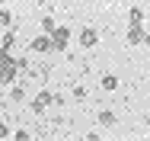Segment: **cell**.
I'll list each match as a JSON object with an SVG mask.
<instances>
[{"label":"cell","instance_id":"6da1fadb","mask_svg":"<svg viewBox=\"0 0 150 141\" xmlns=\"http://www.w3.org/2000/svg\"><path fill=\"white\" fill-rule=\"evenodd\" d=\"M16 74H19V64H16V58L10 55V52H3V48H0V87L13 84V80H16Z\"/></svg>","mask_w":150,"mask_h":141},{"label":"cell","instance_id":"7a4b0ae2","mask_svg":"<svg viewBox=\"0 0 150 141\" xmlns=\"http://www.w3.org/2000/svg\"><path fill=\"white\" fill-rule=\"evenodd\" d=\"M150 32L144 29V23H134V26H128V32H125V42L128 45H147Z\"/></svg>","mask_w":150,"mask_h":141},{"label":"cell","instance_id":"3957f363","mask_svg":"<svg viewBox=\"0 0 150 141\" xmlns=\"http://www.w3.org/2000/svg\"><path fill=\"white\" fill-rule=\"evenodd\" d=\"M29 48L35 55H48V52H54V42H51V32H42V35H35L29 42Z\"/></svg>","mask_w":150,"mask_h":141},{"label":"cell","instance_id":"277c9868","mask_svg":"<svg viewBox=\"0 0 150 141\" xmlns=\"http://www.w3.org/2000/svg\"><path fill=\"white\" fill-rule=\"evenodd\" d=\"M51 103H54V93H48V90H42V93H38V96H35V99L29 103V109H32L35 115H42L45 109H48V106H51Z\"/></svg>","mask_w":150,"mask_h":141},{"label":"cell","instance_id":"5b68a950","mask_svg":"<svg viewBox=\"0 0 150 141\" xmlns=\"http://www.w3.org/2000/svg\"><path fill=\"white\" fill-rule=\"evenodd\" d=\"M51 42H54V52H67V45H70V29L54 26V32H51Z\"/></svg>","mask_w":150,"mask_h":141},{"label":"cell","instance_id":"8992f818","mask_svg":"<svg viewBox=\"0 0 150 141\" xmlns=\"http://www.w3.org/2000/svg\"><path fill=\"white\" fill-rule=\"evenodd\" d=\"M80 45H83V48H96V45H99V32H96L93 26H86L83 32H80Z\"/></svg>","mask_w":150,"mask_h":141},{"label":"cell","instance_id":"52a82bcc","mask_svg":"<svg viewBox=\"0 0 150 141\" xmlns=\"http://www.w3.org/2000/svg\"><path fill=\"white\" fill-rule=\"evenodd\" d=\"M13 45H16V32L13 29H3L0 32V48L3 52H13Z\"/></svg>","mask_w":150,"mask_h":141},{"label":"cell","instance_id":"ba28073f","mask_svg":"<svg viewBox=\"0 0 150 141\" xmlns=\"http://www.w3.org/2000/svg\"><path fill=\"white\" fill-rule=\"evenodd\" d=\"M115 122H118L115 112H109V109H102V112H99V125H102V128H112Z\"/></svg>","mask_w":150,"mask_h":141},{"label":"cell","instance_id":"9c48e42d","mask_svg":"<svg viewBox=\"0 0 150 141\" xmlns=\"http://www.w3.org/2000/svg\"><path fill=\"white\" fill-rule=\"evenodd\" d=\"M134 23H144V10L141 6H131L128 10V26H134Z\"/></svg>","mask_w":150,"mask_h":141},{"label":"cell","instance_id":"30bf717a","mask_svg":"<svg viewBox=\"0 0 150 141\" xmlns=\"http://www.w3.org/2000/svg\"><path fill=\"white\" fill-rule=\"evenodd\" d=\"M10 26H13V13L0 6V29H10Z\"/></svg>","mask_w":150,"mask_h":141},{"label":"cell","instance_id":"8fae6325","mask_svg":"<svg viewBox=\"0 0 150 141\" xmlns=\"http://www.w3.org/2000/svg\"><path fill=\"white\" fill-rule=\"evenodd\" d=\"M115 87H118V77L115 74H105L102 77V90H115Z\"/></svg>","mask_w":150,"mask_h":141},{"label":"cell","instance_id":"7c38bea8","mask_svg":"<svg viewBox=\"0 0 150 141\" xmlns=\"http://www.w3.org/2000/svg\"><path fill=\"white\" fill-rule=\"evenodd\" d=\"M10 99H13V103H23V99H26L23 87H13V90H10Z\"/></svg>","mask_w":150,"mask_h":141},{"label":"cell","instance_id":"4fadbf2b","mask_svg":"<svg viewBox=\"0 0 150 141\" xmlns=\"http://www.w3.org/2000/svg\"><path fill=\"white\" fill-rule=\"evenodd\" d=\"M42 32H54V19L51 16H42Z\"/></svg>","mask_w":150,"mask_h":141},{"label":"cell","instance_id":"5bb4252c","mask_svg":"<svg viewBox=\"0 0 150 141\" xmlns=\"http://www.w3.org/2000/svg\"><path fill=\"white\" fill-rule=\"evenodd\" d=\"M13 138H16V141H29L32 135H29V132H26V128H19V132H13Z\"/></svg>","mask_w":150,"mask_h":141},{"label":"cell","instance_id":"9a60e30c","mask_svg":"<svg viewBox=\"0 0 150 141\" xmlns=\"http://www.w3.org/2000/svg\"><path fill=\"white\" fill-rule=\"evenodd\" d=\"M86 96V87H74V99H83Z\"/></svg>","mask_w":150,"mask_h":141},{"label":"cell","instance_id":"2e32d148","mask_svg":"<svg viewBox=\"0 0 150 141\" xmlns=\"http://www.w3.org/2000/svg\"><path fill=\"white\" fill-rule=\"evenodd\" d=\"M0 138H10V128H6V122H0Z\"/></svg>","mask_w":150,"mask_h":141},{"label":"cell","instance_id":"e0dca14e","mask_svg":"<svg viewBox=\"0 0 150 141\" xmlns=\"http://www.w3.org/2000/svg\"><path fill=\"white\" fill-rule=\"evenodd\" d=\"M0 6H3V0H0Z\"/></svg>","mask_w":150,"mask_h":141},{"label":"cell","instance_id":"ac0fdd59","mask_svg":"<svg viewBox=\"0 0 150 141\" xmlns=\"http://www.w3.org/2000/svg\"><path fill=\"white\" fill-rule=\"evenodd\" d=\"M147 45H150V39H147Z\"/></svg>","mask_w":150,"mask_h":141},{"label":"cell","instance_id":"d6986e66","mask_svg":"<svg viewBox=\"0 0 150 141\" xmlns=\"http://www.w3.org/2000/svg\"><path fill=\"white\" fill-rule=\"evenodd\" d=\"M0 32H3V29H0Z\"/></svg>","mask_w":150,"mask_h":141}]
</instances>
